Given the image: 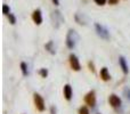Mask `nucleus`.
I'll use <instances>...</instances> for the list:
<instances>
[{
    "instance_id": "f257e3e1",
    "label": "nucleus",
    "mask_w": 130,
    "mask_h": 114,
    "mask_svg": "<svg viewBox=\"0 0 130 114\" xmlns=\"http://www.w3.org/2000/svg\"><path fill=\"white\" fill-rule=\"evenodd\" d=\"M78 40H79V36L75 32V30L70 29L69 32H67V34H66V40H65L66 47L69 48V49H73V48L76 46Z\"/></svg>"
},
{
    "instance_id": "f03ea898",
    "label": "nucleus",
    "mask_w": 130,
    "mask_h": 114,
    "mask_svg": "<svg viewBox=\"0 0 130 114\" xmlns=\"http://www.w3.org/2000/svg\"><path fill=\"white\" fill-rule=\"evenodd\" d=\"M95 30H96V33L98 37H101L104 40H108L110 39V31L106 29L105 26H103L99 23H95Z\"/></svg>"
},
{
    "instance_id": "7ed1b4c3",
    "label": "nucleus",
    "mask_w": 130,
    "mask_h": 114,
    "mask_svg": "<svg viewBox=\"0 0 130 114\" xmlns=\"http://www.w3.org/2000/svg\"><path fill=\"white\" fill-rule=\"evenodd\" d=\"M33 101H34L36 108L39 111V112H43V111L46 110L45 101H43V98L38 94V92H34V94H33Z\"/></svg>"
},
{
    "instance_id": "20e7f679",
    "label": "nucleus",
    "mask_w": 130,
    "mask_h": 114,
    "mask_svg": "<svg viewBox=\"0 0 130 114\" xmlns=\"http://www.w3.org/2000/svg\"><path fill=\"white\" fill-rule=\"evenodd\" d=\"M85 103L88 106H90V107H95L96 106V92H95V90H91V91H89L86 95Z\"/></svg>"
},
{
    "instance_id": "39448f33",
    "label": "nucleus",
    "mask_w": 130,
    "mask_h": 114,
    "mask_svg": "<svg viewBox=\"0 0 130 114\" xmlns=\"http://www.w3.org/2000/svg\"><path fill=\"white\" fill-rule=\"evenodd\" d=\"M69 60H70L71 69L73 70V71H75V72L80 71V70H81V65H80V63H79V58H78L76 55L71 54V55H70V57H69Z\"/></svg>"
},
{
    "instance_id": "423d86ee",
    "label": "nucleus",
    "mask_w": 130,
    "mask_h": 114,
    "mask_svg": "<svg viewBox=\"0 0 130 114\" xmlns=\"http://www.w3.org/2000/svg\"><path fill=\"white\" fill-rule=\"evenodd\" d=\"M52 18H53V22H54V26L55 27H59V25L64 22V18L62 16L61 11L59 10H55L52 13Z\"/></svg>"
},
{
    "instance_id": "0eeeda50",
    "label": "nucleus",
    "mask_w": 130,
    "mask_h": 114,
    "mask_svg": "<svg viewBox=\"0 0 130 114\" xmlns=\"http://www.w3.org/2000/svg\"><path fill=\"white\" fill-rule=\"evenodd\" d=\"M108 103H110V105L112 106V107H120L121 106V98H120L119 96H117V95L112 94L110 95V97H108Z\"/></svg>"
},
{
    "instance_id": "6e6552de",
    "label": "nucleus",
    "mask_w": 130,
    "mask_h": 114,
    "mask_svg": "<svg viewBox=\"0 0 130 114\" xmlns=\"http://www.w3.org/2000/svg\"><path fill=\"white\" fill-rule=\"evenodd\" d=\"M32 21L34 22V24L41 25V23H42V13H41V9L38 8L32 13Z\"/></svg>"
},
{
    "instance_id": "1a4fd4ad",
    "label": "nucleus",
    "mask_w": 130,
    "mask_h": 114,
    "mask_svg": "<svg viewBox=\"0 0 130 114\" xmlns=\"http://www.w3.org/2000/svg\"><path fill=\"white\" fill-rule=\"evenodd\" d=\"M63 92H64V98L66 99V101H71V99H72V95H73V91H72V87L69 85V83L64 86Z\"/></svg>"
},
{
    "instance_id": "9d476101",
    "label": "nucleus",
    "mask_w": 130,
    "mask_h": 114,
    "mask_svg": "<svg viewBox=\"0 0 130 114\" xmlns=\"http://www.w3.org/2000/svg\"><path fill=\"white\" fill-rule=\"evenodd\" d=\"M119 64H120V66H121L123 73L124 74H128L129 73V67H128V64H127L126 58H124L123 56H120L119 57Z\"/></svg>"
},
{
    "instance_id": "9b49d317",
    "label": "nucleus",
    "mask_w": 130,
    "mask_h": 114,
    "mask_svg": "<svg viewBox=\"0 0 130 114\" xmlns=\"http://www.w3.org/2000/svg\"><path fill=\"white\" fill-rule=\"evenodd\" d=\"M99 75H101V79L103 81H110L111 80V75H110V73H108L107 67H103V69L101 70V72H99Z\"/></svg>"
},
{
    "instance_id": "f8f14e48",
    "label": "nucleus",
    "mask_w": 130,
    "mask_h": 114,
    "mask_svg": "<svg viewBox=\"0 0 130 114\" xmlns=\"http://www.w3.org/2000/svg\"><path fill=\"white\" fill-rule=\"evenodd\" d=\"M45 48H46V50H47L48 53H50L52 55H55V54H56V50H55V47H54V42H53L52 40L48 41V42L46 43V45H45Z\"/></svg>"
},
{
    "instance_id": "ddd939ff",
    "label": "nucleus",
    "mask_w": 130,
    "mask_h": 114,
    "mask_svg": "<svg viewBox=\"0 0 130 114\" xmlns=\"http://www.w3.org/2000/svg\"><path fill=\"white\" fill-rule=\"evenodd\" d=\"M21 70H22V73H23V75H24V76H27V75H29V71H27V65H26V63H24V62L21 63Z\"/></svg>"
},
{
    "instance_id": "4468645a",
    "label": "nucleus",
    "mask_w": 130,
    "mask_h": 114,
    "mask_svg": "<svg viewBox=\"0 0 130 114\" xmlns=\"http://www.w3.org/2000/svg\"><path fill=\"white\" fill-rule=\"evenodd\" d=\"M7 17H8V21H9V23H10L11 25H15V23H16V16L14 15V14L9 13L8 15H7Z\"/></svg>"
},
{
    "instance_id": "2eb2a0df",
    "label": "nucleus",
    "mask_w": 130,
    "mask_h": 114,
    "mask_svg": "<svg viewBox=\"0 0 130 114\" xmlns=\"http://www.w3.org/2000/svg\"><path fill=\"white\" fill-rule=\"evenodd\" d=\"M9 13H10V8H9V6L8 5H6V4H4L2 5V14L7 16Z\"/></svg>"
},
{
    "instance_id": "dca6fc26",
    "label": "nucleus",
    "mask_w": 130,
    "mask_h": 114,
    "mask_svg": "<svg viewBox=\"0 0 130 114\" xmlns=\"http://www.w3.org/2000/svg\"><path fill=\"white\" fill-rule=\"evenodd\" d=\"M39 74L41 78H47L48 76V70L47 69H40L39 70Z\"/></svg>"
},
{
    "instance_id": "f3484780",
    "label": "nucleus",
    "mask_w": 130,
    "mask_h": 114,
    "mask_svg": "<svg viewBox=\"0 0 130 114\" xmlns=\"http://www.w3.org/2000/svg\"><path fill=\"white\" fill-rule=\"evenodd\" d=\"M79 114H90L89 113V110H88L87 106H81L79 108Z\"/></svg>"
},
{
    "instance_id": "a211bd4d",
    "label": "nucleus",
    "mask_w": 130,
    "mask_h": 114,
    "mask_svg": "<svg viewBox=\"0 0 130 114\" xmlns=\"http://www.w3.org/2000/svg\"><path fill=\"white\" fill-rule=\"evenodd\" d=\"M123 94H124V96H126V98L130 101V89L129 88H126V89L123 90Z\"/></svg>"
},
{
    "instance_id": "6ab92c4d",
    "label": "nucleus",
    "mask_w": 130,
    "mask_h": 114,
    "mask_svg": "<svg viewBox=\"0 0 130 114\" xmlns=\"http://www.w3.org/2000/svg\"><path fill=\"white\" fill-rule=\"evenodd\" d=\"M94 1L96 2L98 6H104V5L106 4V1H107V0H94Z\"/></svg>"
},
{
    "instance_id": "aec40b11",
    "label": "nucleus",
    "mask_w": 130,
    "mask_h": 114,
    "mask_svg": "<svg viewBox=\"0 0 130 114\" xmlns=\"http://www.w3.org/2000/svg\"><path fill=\"white\" fill-rule=\"evenodd\" d=\"M88 67H89V70L92 72V73H95V65L92 62H89L88 63Z\"/></svg>"
},
{
    "instance_id": "412c9836",
    "label": "nucleus",
    "mask_w": 130,
    "mask_h": 114,
    "mask_svg": "<svg viewBox=\"0 0 130 114\" xmlns=\"http://www.w3.org/2000/svg\"><path fill=\"white\" fill-rule=\"evenodd\" d=\"M107 1L110 5H117L118 2H119V0H107Z\"/></svg>"
},
{
    "instance_id": "4be33fe9",
    "label": "nucleus",
    "mask_w": 130,
    "mask_h": 114,
    "mask_svg": "<svg viewBox=\"0 0 130 114\" xmlns=\"http://www.w3.org/2000/svg\"><path fill=\"white\" fill-rule=\"evenodd\" d=\"M50 114H56V107H55V106L50 107Z\"/></svg>"
},
{
    "instance_id": "5701e85b",
    "label": "nucleus",
    "mask_w": 130,
    "mask_h": 114,
    "mask_svg": "<svg viewBox=\"0 0 130 114\" xmlns=\"http://www.w3.org/2000/svg\"><path fill=\"white\" fill-rule=\"evenodd\" d=\"M52 1L55 6H59V0H52Z\"/></svg>"
},
{
    "instance_id": "b1692460",
    "label": "nucleus",
    "mask_w": 130,
    "mask_h": 114,
    "mask_svg": "<svg viewBox=\"0 0 130 114\" xmlns=\"http://www.w3.org/2000/svg\"><path fill=\"white\" fill-rule=\"evenodd\" d=\"M98 114H101V113H98Z\"/></svg>"
}]
</instances>
